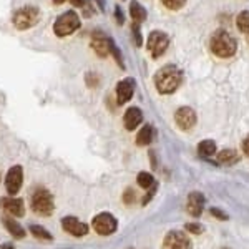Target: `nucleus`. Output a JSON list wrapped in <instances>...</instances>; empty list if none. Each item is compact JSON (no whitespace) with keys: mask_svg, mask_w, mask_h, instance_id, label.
Segmentation results:
<instances>
[{"mask_svg":"<svg viewBox=\"0 0 249 249\" xmlns=\"http://www.w3.org/2000/svg\"><path fill=\"white\" fill-rule=\"evenodd\" d=\"M183 82V73L178 67L175 65H166L160 68L155 75V87L158 90V93L161 95H171L179 88Z\"/></svg>","mask_w":249,"mask_h":249,"instance_id":"f257e3e1","label":"nucleus"},{"mask_svg":"<svg viewBox=\"0 0 249 249\" xmlns=\"http://www.w3.org/2000/svg\"><path fill=\"white\" fill-rule=\"evenodd\" d=\"M210 48L216 57L231 58L238 50V43H236V38L231 34H228L226 30H218L213 34Z\"/></svg>","mask_w":249,"mask_h":249,"instance_id":"f03ea898","label":"nucleus"},{"mask_svg":"<svg viewBox=\"0 0 249 249\" xmlns=\"http://www.w3.org/2000/svg\"><path fill=\"white\" fill-rule=\"evenodd\" d=\"M40 17H42V14H40L38 7L23 5V7H20V9H17L14 12V15H12V25L20 32L29 30V29H32V27L37 25Z\"/></svg>","mask_w":249,"mask_h":249,"instance_id":"7ed1b4c3","label":"nucleus"},{"mask_svg":"<svg viewBox=\"0 0 249 249\" xmlns=\"http://www.w3.org/2000/svg\"><path fill=\"white\" fill-rule=\"evenodd\" d=\"M30 208L38 216H50L55 210L52 193L45 188H37L30 196Z\"/></svg>","mask_w":249,"mask_h":249,"instance_id":"20e7f679","label":"nucleus"},{"mask_svg":"<svg viewBox=\"0 0 249 249\" xmlns=\"http://www.w3.org/2000/svg\"><path fill=\"white\" fill-rule=\"evenodd\" d=\"M80 25H82V20H80V17L77 15V12L68 10L55 20L53 34L57 35V37H68V35L75 34V32L80 29Z\"/></svg>","mask_w":249,"mask_h":249,"instance_id":"39448f33","label":"nucleus"},{"mask_svg":"<svg viewBox=\"0 0 249 249\" xmlns=\"http://www.w3.org/2000/svg\"><path fill=\"white\" fill-rule=\"evenodd\" d=\"M91 226H93L96 234L110 236L118 230V221H116L115 216L110 214V213H100V214H96L93 221H91Z\"/></svg>","mask_w":249,"mask_h":249,"instance_id":"423d86ee","label":"nucleus"},{"mask_svg":"<svg viewBox=\"0 0 249 249\" xmlns=\"http://www.w3.org/2000/svg\"><path fill=\"white\" fill-rule=\"evenodd\" d=\"M168 47H170V38H168V35L164 34V32H160V30L151 32L150 37H148V45H146L151 57L160 58L164 52L168 50Z\"/></svg>","mask_w":249,"mask_h":249,"instance_id":"0eeeda50","label":"nucleus"},{"mask_svg":"<svg viewBox=\"0 0 249 249\" xmlns=\"http://www.w3.org/2000/svg\"><path fill=\"white\" fill-rule=\"evenodd\" d=\"M23 184V168L20 164L12 166L5 175V190L10 196H15Z\"/></svg>","mask_w":249,"mask_h":249,"instance_id":"6e6552de","label":"nucleus"},{"mask_svg":"<svg viewBox=\"0 0 249 249\" xmlns=\"http://www.w3.org/2000/svg\"><path fill=\"white\" fill-rule=\"evenodd\" d=\"M191 241L188 234L181 231H170L163 239V249H191Z\"/></svg>","mask_w":249,"mask_h":249,"instance_id":"1a4fd4ad","label":"nucleus"},{"mask_svg":"<svg viewBox=\"0 0 249 249\" xmlns=\"http://www.w3.org/2000/svg\"><path fill=\"white\" fill-rule=\"evenodd\" d=\"M0 208L14 218H23L25 216V203H23L22 198H15V196L0 198Z\"/></svg>","mask_w":249,"mask_h":249,"instance_id":"9d476101","label":"nucleus"},{"mask_svg":"<svg viewBox=\"0 0 249 249\" xmlns=\"http://www.w3.org/2000/svg\"><path fill=\"white\" fill-rule=\"evenodd\" d=\"M62 228L63 231H67L68 234L75 236V238H83L88 234V226L75 216H65L62 219Z\"/></svg>","mask_w":249,"mask_h":249,"instance_id":"9b49d317","label":"nucleus"},{"mask_svg":"<svg viewBox=\"0 0 249 249\" xmlns=\"http://www.w3.org/2000/svg\"><path fill=\"white\" fill-rule=\"evenodd\" d=\"M175 122L178 124L179 128H181L183 131H188L191 130L193 126L196 124V113L195 110L190 107H181L176 110L175 113Z\"/></svg>","mask_w":249,"mask_h":249,"instance_id":"f8f14e48","label":"nucleus"},{"mask_svg":"<svg viewBox=\"0 0 249 249\" xmlns=\"http://www.w3.org/2000/svg\"><path fill=\"white\" fill-rule=\"evenodd\" d=\"M91 48L100 58H107L110 53V37H107L102 30H95L91 34Z\"/></svg>","mask_w":249,"mask_h":249,"instance_id":"ddd939ff","label":"nucleus"},{"mask_svg":"<svg viewBox=\"0 0 249 249\" xmlns=\"http://www.w3.org/2000/svg\"><path fill=\"white\" fill-rule=\"evenodd\" d=\"M135 93V78H124L116 85V103L124 105L131 100Z\"/></svg>","mask_w":249,"mask_h":249,"instance_id":"4468645a","label":"nucleus"},{"mask_svg":"<svg viewBox=\"0 0 249 249\" xmlns=\"http://www.w3.org/2000/svg\"><path fill=\"white\" fill-rule=\"evenodd\" d=\"M143 122V113L138 107H131L124 111V116H123V123H124V128L128 131H133L135 128H138V124Z\"/></svg>","mask_w":249,"mask_h":249,"instance_id":"2eb2a0df","label":"nucleus"},{"mask_svg":"<svg viewBox=\"0 0 249 249\" xmlns=\"http://www.w3.org/2000/svg\"><path fill=\"white\" fill-rule=\"evenodd\" d=\"M204 208V196L199 191H193L188 196V213L195 218H199Z\"/></svg>","mask_w":249,"mask_h":249,"instance_id":"dca6fc26","label":"nucleus"},{"mask_svg":"<svg viewBox=\"0 0 249 249\" xmlns=\"http://www.w3.org/2000/svg\"><path fill=\"white\" fill-rule=\"evenodd\" d=\"M2 223L5 226V230L14 236L15 239H23L27 236V231L18 221H15L14 216H2Z\"/></svg>","mask_w":249,"mask_h":249,"instance_id":"f3484780","label":"nucleus"},{"mask_svg":"<svg viewBox=\"0 0 249 249\" xmlns=\"http://www.w3.org/2000/svg\"><path fill=\"white\" fill-rule=\"evenodd\" d=\"M153 135H155L153 126L151 124H144L142 130L138 131V135H136V144L138 146H146V144L153 142Z\"/></svg>","mask_w":249,"mask_h":249,"instance_id":"a211bd4d","label":"nucleus"},{"mask_svg":"<svg viewBox=\"0 0 249 249\" xmlns=\"http://www.w3.org/2000/svg\"><path fill=\"white\" fill-rule=\"evenodd\" d=\"M130 15H131V18H133V22L136 23H142L146 20V10H144V7L140 5L135 0L130 3Z\"/></svg>","mask_w":249,"mask_h":249,"instance_id":"6ab92c4d","label":"nucleus"},{"mask_svg":"<svg viewBox=\"0 0 249 249\" xmlns=\"http://www.w3.org/2000/svg\"><path fill=\"white\" fill-rule=\"evenodd\" d=\"M218 161L223 164H234L239 161V155L236 150H223L218 155Z\"/></svg>","mask_w":249,"mask_h":249,"instance_id":"aec40b11","label":"nucleus"},{"mask_svg":"<svg viewBox=\"0 0 249 249\" xmlns=\"http://www.w3.org/2000/svg\"><path fill=\"white\" fill-rule=\"evenodd\" d=\"M30 232H32V236H34V238L42 239V241H52V239H53V234H52L48 230H45L43 226H38V224H32Z\"/></svg>","mask_w":249,"mask_h":249,"instance_id":"412c9836","label":"nucleus"},{"mask_svg":"<svg viewBox=\"0 0 249 249\" xmlns=\"http://www.w3.org/2000/svg\"><path fill=\"white\" fill-rule=\"evenodd\" d=\"M198 153L208 158V156H213L216 153V143L213 140H204L198 144Z\"/></svg>","mask_w":249,"mask_h":249,"instance_id":"4be33fe9","label":"nucleus"},{"mask_svg":"<svg viewBox=\"0 0 249 249\" xmlns=\"http://www.w3.org/2000/svg\"><path fill=\"white\" fill-rule=\"evenodd\" d=\"M236 27H238L239 32L249 35V10H244L236 17Z\"/></svg>","mask_w":249,"mask_h":249,"instance_id":"5701e85b","label":"nucleus"},{"mask_svg":"<svg viewBox=\"0 0 249 249\" xmlns=\"http://www.w3.org/2000/svg\"><path fill=\"white\" fill-rule=\"evenodd\" d=\"M136 181H138L140 186L144 188V190H148V188L155 186V178L151 176V173H146V171L140 173L138 178H136Z\"/></svg>","mask_w":249,"mask_h":249,"instance_id":"b1692460","label":"nucleus"},{"mask_svg":"<svg viewBox=\"0 0 249 249\" xmlns=\"http://www.w3.org/2000/svg\"><path fill=\"white\" fill-rule=\"evenodd\" d=\"M110 53H111V57L115 58V62L118 63V67H120V68H123V70H124L123 55H122V52H120V48L116 47V43H115V40H113V38H110Z\"/></svg>","mask_w":249,"mask_h":249,"instance_id":"393cba45","label":"nucleus"},{"mask_svg":"<svg viewBox=\"0 0 249 249\" xmlns=\"http://www.w3.org/2000/svg\"><path fill=\"white\" fill-rule=\"evenodd\" d=\"M161 3L170 10H179V9H183V7H184L186 0H161Z\"/></svg>","mask_w":249,"mask_h":249,"instance_id":"a878e982","label":"nucleus"},{"mask_svg":"<svg viewBox=\"0 0 249 249\" xmlns=\"http://www.w3.org/2000/svg\"><path fill=\"white\" fill-rule=\"evenodd\" d=\"M140 23L133 22V25H131V34H133V40H135V45L136 47H142L143 43V38H142V32H140Z\"/></svg>","mask_w":249,"mask_h":249,"instance_id":"bb28decb","label":"nucleus"},{"mask_svg":"<svg viewBox=\"0 0 249 249\" xmlns=\"http://www.w3.org/2000/svg\"><path fill=\"white\" fill-rule=\"evenodd\" d=\"M136 201V196H135V191L131 190V188H128V190H124L123 193V203L128 204V206H131Z\"/></svg>","mask_w":249,"mask_h":249,"instance_id":"cd10ccee","label":"nucleus"},{"mask_svg":"<svg viewBox=\"0 0 249 249\" xmlns=\"http://www.w3.org/2000/svg\"><path fill=\"white\" fill-rule=\"evenodd\" d=\"M186 231L191 232V234H201V232L204 231V228L201 226V224H198V223H188L186 224Z\"/></svg>","mask_w":249,"mask_h":249,"instance_id":"c85d7f7f","label":"nucleus"},{"mask_svg":"<svg viewBox=\"0 0 249 249\" xmlns=\"http://www.w3.org/2000/svg\"><path fill=\"white\" fill-rule=\"evenodd\" d=\"M85 80H87L88 87H91V88H93V87H98L100 77H98V75H95V73H87Z\"/></svg>","mask_w":249,"mask_h":249,"instance_id":"c756f323","label":"nucleus"},{"mask_svg":"<svg viewBox=\"0 0 249 249\" xmlns=\"http://www.w3.org/2000/svg\"><path fill=\"white\" fill-rule=\"evenodd\" d=\"M115 17H116V23H118V25H123V23H124V17H123L122 9H120L118 5L115 7Z\"/></svg>","mask_w":249,"mask_h":249,"instance_id":"7c9ffc66","label":"nucleus"},{"mask_svg":"<svg viewBox=\"0 0 249 249\" xmlns=\"http://www.w3.org/2000/svg\"><path fill=\"white\" fill-rule=\"evenodd\" d=\"M211 214L214 216V218H219V219H223V221H226V219H228V214H226V213H223L221 210H216V208H211Z\"/></svg>","mask_w":249,"mask_h":249,"instance_id":"2f4dec72","label":"nucleus"},{"mask_svg":"<svg viewBox=\"0 0 249 249\" xmlns=\"http://www.w3.org/2000/svg\"><path fill=\"white\" fill-rule=\"evenodd\" d=\"M243 151H244V155L249 158V136H246L244 142H243Z\"/></svg>","mask_w":249,"mask_h":249,"instance_id":"473e14b6","label":"nucleus"},{"mask_svg":"<svg viewBox=\"0 0 249 249\" xmlns=\"http://www.w3.org/2000/svg\"><path fill=\"white\" fill-rule=\"evenodd\" d=\"M70 3L73 7H85L87 5V0H70Z\"/></svg>","mask_w":249,"mask_h":249,"instance_id":"72a5a7b5","label":"nucleus"},{"mask_svg":"<svg viewBox=\"0 0 249 249\" xmlns=\"http://www.w3.org/2000/svg\"><path fill=\"white\" fill-rule=\"evenodd\" d=\"M0 249H15V248L12 243H3V244H0Z\"/></svg>","mask_w":249,"mask_h":249,"instance_id":"f704fd0d","label":"nucleus"},{"mask_svg":"<svg viewBox=\"0 0 249 249\" xmlns=\"http://www.w3.org/2000/svg\"><path fill=\"white\" fill-rule=\"evenodd\" d=\"M96 2H98V7H100V10H105V0H96Z\"/></svg>","mask_w":249,"mask_h":249,"instance_id":"c9c22d12","label":"nucleus"},{"mask_svg":"<svg viewBox=\"0 0 249 249\" xmlns=\"http://www.w3.org/2000/svg\"><path fill=\"white\" fill-rule=\"evenodd\" d=\"M52 2H53L55 5H62V3L65 2V0H52Z\"/></svg>","mask_w":249,"mask_h":249,"instance_id":"e433bc0d","label":"nucleus"},{"mask_svg":"<svg viewBox=\"0 0 249 249\" xmlns=\"http://www.w3.org/2000/svg\"><path fill=\"white\" fill-rule=\"evenodd\" d=\"M0 181H2V173H0Z\"/></svg>","mask_w":249,"mask_h":249,"instance_id":"4c0bfd02","label":"nucleus"},{"mask_svg":"<svg viewBox=\"0 0 249 249\" xmlns=\"http://www.w3.org/2000/svg\"><path fill=\"white\" fill-rule=\"evenodd\" d=\"M224 249H228V248H224Z\"/></svg>","mask_w":249,"mask_h":249,"instance_id":"58836bf2","label":"nucleus"}]
</instances>
